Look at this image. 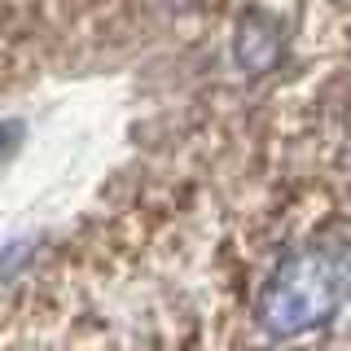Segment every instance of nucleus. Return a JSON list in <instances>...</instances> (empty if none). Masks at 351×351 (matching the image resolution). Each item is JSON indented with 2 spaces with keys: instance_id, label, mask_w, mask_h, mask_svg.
Here are the masks:
<instances>
[{
  "instance_id": "4",
  "label": "nucleus",
  "mask_w": 351,
  "mask_h": 351,
  "mask_svg": "<svg viewBox=\"0 0 351 351\" xmlns=\"http://www.w3.org/2000/svg\"><path fill=\"white\" fill-rule=\"evenodd\" d=\"M176 9H202V5H211V0H171Z\"/></svg>"
},
{
  "instance_id": "1",
  "label": "nucleus",
  "mask_w": 351,
  "mask_h": 351,
  "mask_svg": "<svg viewBox=\"0 0 351 351\" xmlns=\"http://www.w3.org/2000/svg\"><path fill=\"white\" fill-rule=\"evenodd\" d=\"M347 277H351V255L343 224L312 233L259 285L255 299L259 329L281 343V338H299L329 325L347 299Z\"/></svg>"
},
{
  "instance_id": "3",
  "label": "nucleus",
  "mask_w": 351,
  "mask_h": 351,
  "mask_svg": "<svg viewBox=\"0 0 351 351\" xmlns=\"http://www.w3.org/2000/svg\"><path fill=\"white\" fill-rule=\"evenodd\" d=\"M18 145H22V123L18 119H5V123H0V162H5Z\"/></svg>"
},
{
  "instance_id": "2",
  "label": "nucleus",
  "mask_w": 351,
  "mask_h": 351,
  "mask_svg": "<svg viewBox=\"0 0 351 351\" xmlns=\"http://www.w3.org/2000/svg\"><path fill=\"white\" fill-rule=\"evenodd\" d=\"M285 58V22L272 9H246L233 27V62L246 75H272Z\"/></svg>"
}]
</instances>
